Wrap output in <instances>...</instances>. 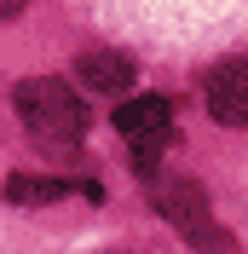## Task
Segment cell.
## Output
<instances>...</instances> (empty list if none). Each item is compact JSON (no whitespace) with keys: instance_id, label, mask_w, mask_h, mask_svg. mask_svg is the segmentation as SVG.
Segmentation results:
<instances>
[{"instance_id":"277c9868","label":"cell","mask_w":248,"mask_h":254,"mask_svg":"<svg viewBox=\"0 0 248 254\" xmlns=\"http://www.w3.org/2000/svg\"><path fill=\"white\" fill-rule=\"evenodd\" d=\"M173 127V104L162 93H133L127 104H116V133L127 144H162Z\"/></svg>"},{"instance_id":"6da1fadb","label":"cell","mask_w":248,"mask_h":254,"mask_svg":"<svg viewBox=\"0 0 248 254\" xmlns=\"http://www.w3.org/2000/svg\"><path fill=\"white\" fill-rule=\"evenodd\" d=\"M12 110L41 144H75L87 133V104H81L58 75H29L12 87Z\"/></svg>"},{"instance_id":"5b68a950","label":"cell","mask_w":248,"mask_h":254,"mask_svg":"<svg viewBox=\"0 0 248 254\" xmlns=\"http://www.w3.org/2000/svg\"><path fill=\"white\" fill-rule=\"evenodd\" d=\"M81 81H87L93 93H127L133 64H127L122 52H87V58H81Z\"/></svg>"},{"instance_id":"7a4b0ae2","label":"cell","mask_w":248,"mask_h":254,"mask_svg":"<svg viewBox=\"0 0 248 254\" xmlns=\"http://www.w3.org/2000/svg\"><path fill=\"white\" fill-rule=\"evenodd\" d=\"M156 214L179 225V231L190 237V249H202V254H231V249H225L231 237L214 225V214H208V190H202V185H190V179H168V185H156Z\"/></svg>"},{"instance_id":"8992f818","label":"cell","mask_w":248,"mask_h":254,"mask_svg":"<svg viewBox=\"0 0 248 254\" xmlns=\"http://www.w3.org/2000/svg\"><path fill=\"white\" fill-rule=\"evenodd\" d=\"M63 190H69V179H35V174H6V185H0V196L17 208H41V202H58Z\"/></svg>"},{"instance_id":"3957f363","label":"cell","mask_w":248,"mask_h":254,"mask_svg":"<svg viewBox=\"0 0 248 254\" xmlns=\"http://www.w3.org/2000/svg\"><path fill=\"white\" fill-rule=\"evenodd\" d=\"M202 98H208V116L219 127H248V58H231L219 69H208Z\"/></svg>"},{"instance_id":"52a82bcc","label":"cell","mask_w":248,"mask_h":254,"mask_svg":"<svg viewBox=\"0 0 248 254\" xmlns=\"http://www.w3.org/2000/svg\"><path fill=\"white\" fill-rule=\"evenodd\" d=\"M23 12V0H0V17H17Z\"/></svg>"}]
</instances>
